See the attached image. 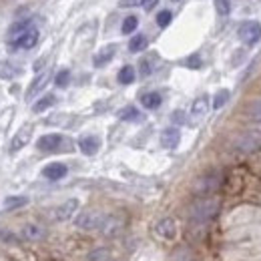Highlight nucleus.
<instances>
[{
	"label": "nucleus",
	"instance_id": "29",
	"mask_svg": "<svg viewBox=\"0 0 261 261\" xmlns=\"http://www.w3.org/2000/svg\"><path fill=\"white\" fill-rule=\"evenodd\" d=\"M69 81H71V71H67V69H62V71L54 77V85L60 87V89H64V87L69 85Z\"/></svg>",
	"mask_w": 261,
	"mask_h": 261
},
{
	"label": "nucleus",
	"instance_id": "21",
	"mask_svg": "<svg viewBox=\"0 0 261 261\" xmlns=\"http://www.w3.org/2000/svg\"><path fill=\"white\" fill-rule=\"evenodd\" d=\"M54 103H56V97H54V95H44L42 99H38V101L32 105V111H34V113H42V111L50 109Z\"/></svg>",
	"mask_w": 261,
	"mask_h": 261
},
{
	"label": "nucleus",
	"instance_id": "35",
	"mask_svg": "<svg viewBox=\"0 0 261 261\" xmlns=\"http://www.w3.org/2000/svg\"><path fill=\"white\" fill-rule=\"evenodd\" d=\"M249 115H251L255 121H261V101H257V103H253V105H251Z\"/></svg>",
	"mask_w": 261,
	"mask_h": 261
},
{
	"label": "nucleus",
	"instance_id": "31",
	"mask_svg": "<svg viewBox=\"0 0 261 261\" xmlns=\"http://www.w3.org/2000/svg\"><path fill=\"white\" fill-rule=\"evenodd\" d=\"M215 10L221 14V16H227L231 12V2L229 0H215Z\"/></svg>",
	"mask_w": 261,
	"mask_h": 261
},
{
	"label": "nucleus",
	"instance_id": "15",
	"mask_svg": "<svg viewBox=\"0 0 261 261\" xmlns=\"http://www.w3.org/2000/svg\"><path fill=\"white\" fill-rule=\"evenodd\" d=\"M121 227H123V221H121L119 217H115V215H107V217H105V221H103L101 233H103V235H107V237H113V235H117V233L121 231Z\"/></svg>",
	"mask_w": 261,
	"mask_h": 261
},
{
	"label": "nucleus",
	"instance_id": "3",
	"mask_svg": "<svg viewBox=\"0 0 261 261\" xmlns=\"http://www.w3.org/2000/svg\"><path fill=\"white\" fill-rule=\"evenodd\" d=\"M219 185H221V177H219L217 173H207V175H203V177H199V179L195 181L193 191H195V195L207 197V195L215 193V191L219 189Z\"/></svg>",
	"mask_w": 261,
	"mask_h": 261
},
{
	"label": "nucleus",
	"instance_id": "8",
	"mask_svg": "<svg viewBox=\"0 0 261 261\" xmlns=\"http://www.w3.org/2000/svg\"><path fill=\"white\" fill-rule=\"evenodd\" d=\"M62 135H42L40 139H38V143H36V147H38V151H42V153H54V151H58L60 149V145H62Z\"/></svg>",
	"mask_w": 261,
	"mask_h": 261
},
{
	"label": "nucleus",
	"instance_id": "33",
	"mask_svg": "<svg viewBox=\"0 0 261 261\" xmlns=\"http://www.w3.org/2000/svg\"><path fill=\"white\" fill-rule=\"evenodd\" d=\"M89 261H109V249H95L89 255Z\"/></svg>",
	"mask_w": 261,
	"mask_h": 261
},
{
	"label": "nucleus",
	"instance_id": "11",
	"mask_svg": "<svg viewBox=\"0 0 261 261\" xmlns=\"http://www.w3.org/2000/svg\"><path fill=\"white\" fill-rule=\"evenodd\" d=\"M32 130H34V127H32V125H24L22 129L18 130L14 137H12L10 151H12V153H16V151H20L22 147H26V145H28V141H30V137H32Z\"/></svg>",
	"mask_w": 261,
	"mask_h": 261
},
{
	"label": "nucleus",
	"instance_id": "30",
	"mask_svg": "<svg viewBox=\"0 0 261 261\" xmlns=\"http://www.w3.org/2000/svg\"><path fill=\"white\" fill-rule=\"evenodd\" d=\"M227 101H229V91H219L213 99V109H221Z\"/></svg>",
	"mask_w": 261,
	"mask_h": 261
},
{
	"label": "nucleus",
	"instance_id": "37",
	"mask_svg": "<svg viewBox=\"0 0 261 261\" xmlns=\"http://www.w3.org/2000/svg\"><path fill=\"white\" fill-rule=\"evenodd\" d=\"M173 261H195V259H193V257H191L187 251H179V253L173 257Z\"/></svg>",
	"mask_w": 261,
	"mask_h": 261
},
{
	"label": "nucleus",
	"instance_id": "38",
	"mask_svg": "<svg viewBox=\"0 0 261 261\" xmlns=\"http://www.w3.org/2000/svg\"><path fill=\"white\" fill-rule=\"evenodd\" d=\"M119 4H121L123 8H130V6H137V4H141V0H119Z\"/></svg>",
	"mask_w": 261,
	"mask_h": 261
},
{
	"label": "nucleus",
	"instance_id": "6",
	"mask_svg": "<svg viewBox=\"0 0 261 261\" xmlns=\"http://www.w3.org/2000/svg\"><path fill=\"white\" fill-rule=\"evenodd\" d=\"M77 209H79V199H69V201H64L62 205H58V207L52 211V219L58 221V223L69 221V219L77 213Z\"/></svg>",
	"mask_w": 261,
	"mask_h": 261
},
{
	"label": "nucleus",
	"instance_id": "36",
	"mask_svg": "<svg viewBox=\"0 0 261 261\" xmlns=\"http://www.w3.org/2000/svg\"><path fill=\"white\" fill-rule=\"evenodd\" d=\"M171 119H173V123H177V125L185 123V115H183V111H175V113L171 115Z\"/></svg>",
	"mask_w": 261,
	"mask_h": 261
},
{
	"label": "nucleus",
	"instance_id": "10",
	"mask_svg": "<svg viewBox=\"0 0 261 261\" xmlns=\"http://www.w3.org/2000/svg\"><path fill=\"white\" fill-rule=\"evenodd\" d=\"M155 233H157L161 239L171 241V239H175V235H177V225H175V221H173L171 217H165V219H161V221L155 225Z\"/></svg>",
	"mask_w": 261,
	"mask_h": 261
},
{
	"label": "nucleus",
	"instance_id": "27",
	"mask_svg": "<svg viewBox=\"0 0 261 261\" xmlns=\"http://www.w3.org/2000/svg\"><path fill=\"white\" fill-rule=\"evenodd\" d=\"M139 71H141V77H149V75L155 71V58H151V56L143 58V60L139 62Z\"/></svg>",
	"mask_w": 261,
	"mask_h": 261
},
{
	"label": "nucleus",
	"instance_id": "17",
	"mask_svg": "<svg viewBox=\"0 0 261 261\" xmlns=\"http://www.w3.org/2000/svg\"><path fill=\"white\" fill-rule=\"evenodd\" d=\"M20 73H22V69H20L16 62H12V60H0V79L12 81V79H16Z\"/></svg>",
	"mask_w": 261,
	"mask_h": 261
},
{
	"label": "nucleus",
	"instance_id": "18",
	"mask_svg": "<svg viewBox=\"0 0 261 261\" xmlns=\"http://www.w3.org/2000/svg\"><path fill=\"white\" fill-rule=\"evenodd\" d=\"M79 147H81V151H83L85 155H95V153L99 151V147H101V141H99V137H95V135H87V137H81Z\"/></svg>",
	"mask_w": 261,
	"mask_h": 261
},
{
	"label": "nucleus",
	"instance_id": "4",
	"mask_svg": "<svg viewBox=\"0 0 261 261\" xmlns=\"http://www.w3.org/2000/svg\"><path fill=\"white\" fill-rule=\"evenodd\" d=\"M38 36H40V32H38V28L32 24L30 28H26V30H22L20 34L12 36V38H10V44H12V48H24V50H30V48H34V46H36Z\"/></svg>",
	"mask_w": 261,
	"mask_h": 261
},
{
	"label": "nucleus",
	"instance_id": "1",
	"mask_svg": "<svg viewBox=\"0 0 261 261\" xmlns=\"http://www.w3.org/2000/svg\"><path fill=\"white\" fill-rule=\"evenodd\" d=\"M219 207H221V205H219L217 199H201V201H197V203L191 207L189 217H191L193 223H207V221H211V219L217 217Z\"/></svg>",
	"mask_w": 261,
	"mask_h": 261
},
{
	"label": "nucleus",
	"instance_id": "23",
	"mask_svg": "<svg viewBox=\"0 0 261 261\" xmlns=\"http://www.w3.org/2000/svg\"><path fill=\"white\" fill-rule=\"evenodd\" d=\"M147 42H149V40H147L145 34H135L129 40V50L130 52H141V50L147 48Z\"/></svg>",
	"mask_w": 261,
	"mask_h": 261
},
{
	"label": "nucleus",
	"instance_id": "16",
	"mask_svg": "<svg viewBox=\"0 0 261 261\" xmlns=\"http://www.w3.org/2000/svg\"><path fill=\"white\" fill-rule=\"evenodd\" d=\"M179 141H181V133L175 127H169V129H165L161 133V145L165 149H175L179 145Z\"/></svg>",
	"mask_w": 261,
	"mask_h": 261
},
{
	"label": "nucleus",
	"instance_id": "26",
	"mask_svg": "<svg viewBox=\"0 0 261 261\" xmlns=\"http://www.w3.org/2000/svg\"><path fill=\"white\" fill-rule=\"evenodd\" d=\"M30 26H32V20H18V22H14V24L8 28V36L12 38V36L20 34L22 30H26V28H30Z\"/></svg>",
	"mask_w": 261,
	"mask_h": 261
},
{
	"label": "nucleus",
	"instance_id": "5",
	"mask_svg": "<svg viewBox=\"0 0 261 261\" xmlns=\"http://www.w3.org/2000/svg\"><path fill=\"white\" fill-rule=\"evenodd\" d=\"M239 38L247 44V46H253L261 40V24L255 20H247L239 26Z\"/></svg>",
	"mask_w": 261,
	"mask_h": 261
},
{
	"label": "nucleus",
	"instance_id": "32",
	"mask_svg": "<svg viewBox=\"0 0 261 261\" xmlns=\"http://www.w3.org/2000/svg\"><path fill=\"white\" fill-rule=\"evenodd\" d=\"M171 18H173V14H171V10H161L159 14H157V24L161 26V28H165L169 22H171Z\"/></svg>",
	"mask_w": 261,
	"mask_h": 261
},
{
	"label": "nucleus",
	"instance_id": "25",
	"mask_svg": "<svg viewBox=\"0 0 261 261\" xmlns=\"http://www.w3.org/2000/svg\"><path fill=\"white\" fill-rule=\"evenodd\" d=\"M119 119L121 121H129V123H135V121H141L143 119V115L135 109V107H125L121 113H119Z\"/></svg>",
	"mask_w": 261,
	"mask_h": 261
},
{
	"label": "nucleus",
	"instance_id": "12",
	"mask_svg": "<svg viewBox=\"0 0 261 261\" xmlns=\"http://www.w3.org/2000/svg\"><path fill=\"white\" fill-rule=\"evenodd\" d=\"M67 173H69V169L64 163H50L42 169V177L48 181H58V179L67 177Z\"/></svg>",
	"mask_w": 261,
	"mask_h": 261
},
{
	"label": "nucleus",
	"instance_id": "14",
	"mask_svg": "<svg viewBox=\"0 0 261 261\" xmlns=\"http://www.w3.org/2000/svg\"><path fill=\"white\" fill-rule=\"evenodd\" d=\"M115 52H117V46H115V44H109V46L101 48V50H99V52L95 54V58H93V64H95L97 69H101V67L109 64V62L113 60Z\"/></svg>",
	"mask_w": 261,
	"mask_h": 261
},
{
	"label": "nucleus",
	"instance_id": "19",
	"mask_svg": "<svg viewBox=\"0 0 261 261\" xmlns=\"http://www.w3.org/2000/svg\"><path fill=\"white\" fill-rule=\"evenodd\" d=\"M207 111H209V97L207 95H201L199 99H195V103L191 107V115L195 119H201V117H205Z\"/></svg>",
	"mask_w": 261,
	"mask_h": 261
},
{
	"label": "nucleus",
	"instance_id": "13",
	"mask_svg": "<svg viewBox=\"0 0 261 261\" xmlns=\"http://www.w3.org/2000/svg\"><path fill=\"white\" fill-rule=\"evenodd\" d=\"M48 81H50V73L48 71H44V73H40L32 83H30V87H28V91H26V99L30 101L32 97H36L46 85H48Z\"/></svg>",
	"mask_w": 261,
	"mask_h": 261
},
{
	"label": "nucleus",
	"instance_id": "2",
	"mask_svg": "<svg viewBox=\"0 0 261 261\" xmlns=\"http://www.w3.org/2000/svg\"><path fill=\"white\" fill-rule=\"evenodd\" d=\"M105 217L107 215L101 213V211H83L81 215H77L75 225L79 229H83V231H101Z\"/></svg>",
	"mask_w": 261,
	"mask_h": 261
},
{
	"label": "nucleus",
	"instance_id": "28",
	"mask_svg": "<svg viewBox=\"0 0 261 261\" xmlns=\"http://www.w3.org/2000/svg\"><path fill=\"white\" fill-rule=\"evenodd\" d=\"M137 26H139V18H137V16H127V18L123 20L121 30H123V34H130V32H135Z\"/></svg>",
	"mask_w": 261,
	"mask_h": 261
},
{
	"label": "nucleus",
	"instance_id": "22",
	"mask_svg": "<svg viewBox=\"0 0 261 261\" xmlns=\"http://www.w3.org/2000/svg\"><path fill=\"white\" fill-rule=\"evenodd\" d=\"M28 203V197H22V195H16V197H6L4 199V209L6 211H12V209H20Z\"/></svg>",
	"mask_w": 261,
	"mask_h": 261
},
{
	"label": "nucleus",
	"instance_id": "34",
	"mask_svg": "<svg viewBox=\"0 0 261 261\" xmlns=\"http://www.w3.org/2000/svg\"><path fill=\"white\" fill-rule=\"evenodd\" d=\"M185 64H187L189 69H199V67H201V56H199V54H193V56H189V58L185 60Z\"/></svg>",
	"mask_w": 261,
	"mask_h": 261
},
{
	"label": "nucleus",
	"instance_id": "20",
	"mask_svg": "<svg viewBox=\"0 0 261 261\" xmlns=\"http://www.w3.org/2000/svg\"><path fill=\"white\" fill-rule=\"evenodd\" d=\"M161 103H163V97H161L159 93H145V95L141 97V105H143L145 109H149V111L159 109Z\"/></svg>",
	"mask_w": 261,
	"mask_h": 261
},
{
	"label": "nucleus",
	"instance_id": "7",
	"mask_svg": "<svg viewBox=\"0 0 261 261\" xmlns=\"http://www.w3.org/2000/svg\"><path fill=\"white\" fill-rule=\"evenodd\" d=\"M235 147L245 151V153L257 151V149H261V133H245V135H241L235 141Z\"/></svg>",
	"mask_w": 261,
	"mask_h": 261
},
{
	"label": "nucleus",
	"instance_id": "40",
	"mask_svg": "<svg viewBox=\"0 0 261 261\" xmlns=\"http://www.w3.org/2000/svg\"><path fill=\"white\" fill-rule=\"evenodd\" d=\"M171 2H177V0H171Z\"/></svg>",
	"mask_w": 261,
	"mask_h": 261
},
{
	"label": "nucleus",
	"instance_id": "39",
	"mask_svg": "<svg viewBox=\"0 0 261 261\" xmlns=\"http://www.w3.org/2000/svg\"><path fill=\"white\" fill-rule=\"evenodd\" d=\"M157 2H159V0H141V6H143L145 10H151L153 6H157Z\"/></svg>",
	"mask_w": 261,
	"mask_h": 261
},
{
	"label": "nucleus",
	"instance_id": "9",
	"mask_svg": "<svg viewBox=\"0 0 261 261\" xmlns=\"http://www.w3.org/2000/svg\"><path fill=\"white\" fill-rule=\"evenodd\" d=\"M18 235H20L22 239H26V241H38V239H42V237L46 235V229H44L40 223H24V225L20 227Z\"/></svg>",
	"mask_w": 261,
	"mask_h": 261
},
{
	"label": "nucleus",
	"instance_id": "24",
	"mask_svg": "<svg viewBox=\"0 0 261 261\" xmlns=\"http://www.w3.org/2000/svg\"><path fill=\"white\" fill-rule=\"evenodd\" d=\"M135 77H137V75H135V69H133L130 64H125V67L119 71V77H117V79H119L121 85H130V83H135Z\"/></svg>",
	"mask_w": 261,
	"mask_h": 261
}]
</instances>
